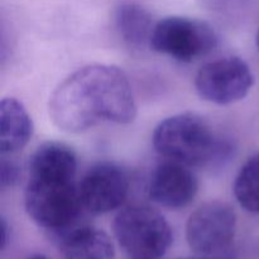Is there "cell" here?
I'll return each mask as SVG.
<instances>
[{
	"label": "cell",
	"mask_w": 259,
	"mask_h": 259,
	"mask_svg": "<svg viewBox=\"0 0 259 259\" xmlns=\"http://www.w3.org/2000/svg\"><path fill=\"white\" fill-rule=\"evenodd\" d=\"M116 28L121 38L131 47L142 48L151 43L154 24L143 7L136 3H125L116 9Z\"/></svg>",
	"instance_id": "4fadbf2b"
},
{
	"label": "cell",
	"mask_w": 259,
	"mask_h": 259,
	"mask_svg": "<svg viewBox=\"0 0 259 259\" xmlns=\"http://www.w3.org/2000/svg\"><path fill=\"white\" fill-rule=\"evenodd\" d=\"M28 259H48V258L46 257V255H43V254H34V255H32V257H29Z\"/></svg>",
	"instance_id": "e0dca14e"
},
{
	"label": "cell",
	"mask_w": 259,
	"mask_h": 259,
	"mask_svg": "<svg viewBox=\"0 0 259 259\" xmlns=\"http://www.w3.org/2000/svg\"><path fill=\"white\" fill-rule=\"evenodd\" d=\"M65 259H114L115 249L110 237L91 225H75L57 234Z\"/></svg>",
	"instance_id": "30bf717a"
},
{
	"label": "cell",
	"mask_w": 259,
	"mask_h": 259,
	"mask_svg": "<svg viewBox=\"0 0 259 259\" xmlns=\"http://www.w3.org/2000/svg\"><path fill=\"white\" fill-rule=\"evenodd\" d=\"M153 147L162 157L189 167L220 161L229 151L228 143L211 124L195 113H181L162 120L153 132Z\"/></svg>",
	"instance_id": "7a4b0ae2"
},
{
	"label": "cell",
	"mask_w": 259,
	"mask_h": 259,
	"mask_svg": "<svg viewBox=\"0 0 259 259\" xmlns=\"http://www.w3.org/2000/svg\"><path fill=\"white\" fill-rule=\"evenodd\" d=\"M257 47H258V51H259V30L257 33Z\"/></svg>",
	"instance_id": "d6986e66"
},
{
	"label": "cell",
	"mask_w": 259,
	"mask_h": 259,
	"mask_svg": "<svg viewBox=\"0 0 259 259\" xmlns=\"http://www.w3.org/2000/svg\"><path fill=\"white\" fill-rule=\"evenodd\" d=\"M113 230L129 259H162L174 240L171 225L164 217L142 205L119 211L114 219Z\"/></svg>",
	"instance_id": "277c9868"
},
{
	"label": "cell",
	"mask_w": 259,
	"mask_h": 259,
	"mask_svg": "<svg viewBox=\"0 0 259 259\" xmlns=\"http://www.w3.org/2000/svg\"><path fill=\"white\" fill-rule=\"evenodd\" d=\"M199 191V181L189 166L169 161L153 169L148 184V196L167 209H182L191 204Z\"/></svg>",
	"instance_id": "9c48e42d"
},
{
	"label": "cell",
	"mask_w": 259,
	"mask_h": 259,
	"mask_svg": "<svg viewBox=\"0 0 259 259\" xmlns=\"http://www.w3.org/2000/svg\"><path fill=\"white\" fill-rule=\"evenodd\" d=\"M77 158L68 146L57 142H47L32 154L28 166L29 177L76 179Z\"/></svg>",
	"instance_id": "7c38bea8"
},
{
	"label": "cell",
	"mask_w": 259,
	"mask_h": 259,
	"mask_svg": "<svg viewBox=\"0 0 259 259\" xmlns=\"http://www.w3.org/2000/svg\"><path fill=\"white\" fill-rule=\"evenodd\" d=\"M218 45L215 30L206 22L186 17H167L154 24L151 48L180 62L205 57Z\"/></svg>",
	"instance_id": "5b68a950"
},
{
	"label": "cell",
	"mask_w": 259,
	"mask_h": 259,
	"mask_svg": "<svg viewBox=\"0 0 259 259\" xmlns=\"http://www.w3.org/2000/svg\"><path fill=\"white\" fill-rule=\"evenodd\" d=\"M8 224H7V220L4 219V218L2 217V249L4 250L5 247H7L8 244Z\"/></svg>",
	"instance_id": "2e32d148"
},
{
	"label": "cell",
	"mask_w": 259,
	"mask_h": 259,
	"mask_svg": "<svg viewBox=\"0 0 259 259\" xmlns=\"http://www.w3.org/2000/svg\"><path fill=\"white\" fill-rule=\"evenodd\" d=\"M180 259H209V257H201V255H200V257H196V258H180Z\"/></svg>",
	"instance_id": "ac0fdd59"
},
{
	"label": "cell",
	"mask_w": 259,
	"mask_h": 259,
	"mask_svg": "<svg viewBox=\"0 0 259 259\" xmlns=\"http://www.w3.org/2000/svg\"><path fill=\"white\" fill-rule=\"evenodd\" d=\"M129 186L128 174L119 164L113 162L94 164L78 182L83 210L101 215L119 209L128 197Z\"/></svg>",
	"instance_id": "ba28073f"
},
{
	"label": "cell",
	"mask_w": 259,
	"mask_h": 259,
	"mask_svg": "<svg viewBox=\"0 0 259 259\" xmlns=\"http://www.w3.org/2000/svg\"><path fill=\"white\" fill-rule=\"evenodd\" d=\"M254 85V76L244 60L222 57L205 63L195 77L200 98L218 105L243 100Z\"/></svg>",
	"instance_id": "52a82bcc"
},
{
	"label": "cell",
	"mask_w": 259,
	"mask_h": 259,
	"mask_svg": "<svg viewBox=\"0 0 259 259\" xmlns=\"http://www.w3.org/2000/svg\"><path fill=\"white\" fill-rule=\"evenodd\" d=\"M50 116L66 133L78 134L100 123L129 124L137 104L128 76L121 68L94 63L66 77L50 99Z\"/></svg>",
	"instance_id": "6da1fadb"
},
{
	"label": "cell",
	"mask_w": 259,
	"mask_h": 259,
	"mask_svg": "<svg viewBox=\"0 0 259 259\" xmlns=\"http://www.w3.org/2000/svg\"><path fill=\"white\" fill-rule=\"evenodd\" d=\"M33 134L32 118L19 100L4 98L0 103V152L14 154L24 148Z\"/></svg>",
	"instance_id": "8fae6325"
},
{
	"label": "cell",
	"mask_w": 259,
	"mask_h": 259,
	"mask_svg": "<svg viewBox=\"0 0 259 259\" xmlns=\"http://www.w3.org/2000/svg\"><path fill=\"white\" fill-rule=\"evenodd\" d=\"M237 230V215L227 202L210 201L190 215L186 240L192 252L201 257H215L227 252Z\"/></svg>",
	"instance_id": "8992f818"
},
{
	"label": "cell",
	"mask_w": 259,
	"mask_h": 259,
	"mask_svg": "<svg viewBox=\"0 0 259 259\" xmlns=\"http://www.w3.org/2000/svg\"><path fill=\"white\" fill-rule=\"evenodd\" d=\"M233 191L245 211L259 214V153L243 164L235 177Z\"/></svg>",
	"instance_id": "5bb4252c"
},
{
	"label": "cell",
	"mask_w": 259,
	"mask_h": 259,
	"mask_svg": "<svg viewBox=\"0 0 259 259\" xmlns=\"http://www.w3.org/2000/svg\"><path fill=\"white\" fill-rule=\"evenodd\" d=\"M24 206L38 227L56 235L77 225L85 211L75 179L28 177Z\"/></svg>",
	"instance_id": "3957f363"
},
{
	"label": "cell",
	"mask_w": 259,
	"mask_h": 259,
	"mask_svg": "<svg viewBox=\"0 0 259 259\" xmlns=\"http://www.w3.org/2000/svg\"><path fill=\"white\" fill-rule=\"evenodd\" d=\"M20 179V168L14 161L3 158L0 162V184L3 189L12 187L18 184Z\"/></svg>",
	"instance_id": "9a60e30c"
}]
</instances>
